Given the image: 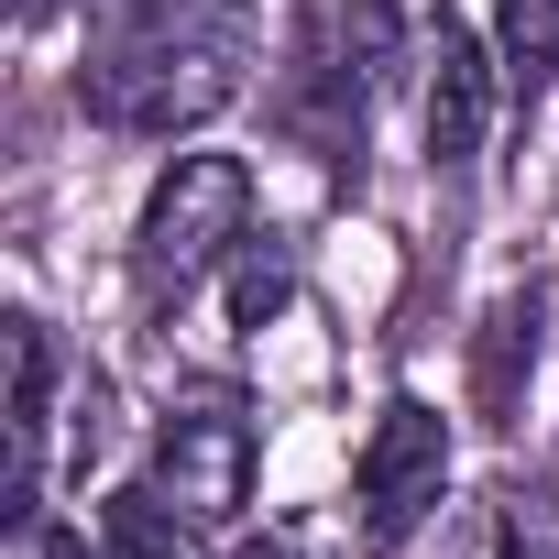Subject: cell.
I'll return each instance as SVG.
<instances>
[{
    "mask_svg": "<svg viewBox=\"0 0 559 559\" xmlns=\"http://www.w3.org/2000/svg\"><path fill=\"white\" fill-rule=\"evenodd\" d=\"M45 439H56V341L45 319H12V515L45 504Z\"/></svg>",
    "mask_w": 559,
    "mask_h": 559,
    "instance_id": "52a82bcc",
    "label": "cell"
},
{
    "mask_svg": "<svg viewBox=\"0 0 559 559\" xmlns=\"http://www.w3.org/2000/svg\"><path fill=\"white\" fill-rule=\"evenodd\" d=\"M493 88H504V67H483V45L461 23H439L428 34V165L439 176H472V154L493 132Z\"/></svg>",
    "mask_w": 559,
    "mask_h": 559,
    "instance_id": "8992f818",
    "label": "cell"
},
{
    "mask_svg": "<svg viewBox=\"0 0 559 559\" xmlns=\"http://www.w3.org/2000/svg\"><path fill=\"white\" fill-rule=\"evenodd\" d=\"M230 252H252V165L241 154H176L132 219V308L176 319Z\"/></svg>",
    "mask_w": 559,
    "mask_h": 559,
    "instance_id": "3957f363",
    "label": "cell"
},
{
    "mask_svg": "<svg viewBox=\"0 0 559 559\" xmlns=\"http://www.w3.org/2000/svg\"><path fill=\"white\" fill-rule=\"evenodd\" d=\"M493 67H504V99L559 88V0H493Z\"/></svg>",
    "mask_w": 559,
    "mask_h": 559,
    "instance_id": "9c48e42d",
    "label": "cell"
},
{
    "mask_svg": "<svg viewBox=\"0 0 559 559\" xmlns=\"http://www.w3.org/2000/svg\"><path fill=\"white\" fill-rule=\"evenodd\" d=\"M537 330H548L537 286H504V297L483 308V341H472V395H483V417H504L515 384L537 373Z\"/></svg>",
    "mask_w": 559,
    "mask_h": 559,
    "instance_id": "ba28073f",
    "label": "cell"
},
{
    "mask_svg": "<svg viewBox=\"0 0 559 559\" xmlns=\"http://www.w3.org/2000/svg\"><path fill=\"white\" fill-rule=\"evenodd\" d=\"M252 472H263V428L241 395H176L154 417V504L176 526H241L252 504Z\"/></svg>",
    "mask_w": 559,
    "mask_h": 559,
    "instance_id": "277c9868",
    "label": "cell"
},
{
    "mask_svg": "<svg viewBox=\"0 0 559 559\" xmlns=\"http://www.w3.org/2000/svg\"><path fill=\"white\" fill-rule=\"evenodd\" d=\"M395 67H406L395 0H297L286 78H274V132L297 154H319L330 176H362V132H373V99Z\"/></svg>",
    "mask_w": 559,
    "mask_h": 559,
    "instance_id": "7a4b0ae2",
    "label": "cell"
},
{
    "mask_svg": "<svg viewBox=\"0 0 559 559\" xmlns=\"http://www.w3.org/2000/svg\"><path fill=\"white\" fill-rule=\"evenodd\" d=\"M252 12L241 0H110L78 45V110L132 143H176L241 99Z\"/></svg>",
    "mask_w": 559,
    "mask_h": 559,
    "instance_id": "6da1fadb",
    "label": "cell"
},
{
    "mask_svg": "<svg viewBox=\"0 0 559 559\" xmlns=\"http://www.w3.org/2000/svg\"><path fill=\"white\" fill-rule=\"evenodd\" d=\"M493 559H559V472H515L493 493Z\"/></svg>",
    "mask_w": 559,
    "mask_h": 559,
    "instance_id": "30bf717a",
    "label": "cell"
},
{
    "mask_svg": "<svg viewBox=\"0 0 559 559\" xmlns=\"http://www.w3.org/2000/svg\"><path fill=\"white\" fill-rule=\"evenodd\" d=\"M176 537H187V526H176L154 493H110V504H99V559H187Z\"/></svg>",
    "mask_w": 559,
    "mask_h": 559,
    "instance_id": "8fae6325",
    "label": "cell"
},
{
    "mask_svg": "<svg viewBox=\"0 0 559 559\" xmlns=\"http://www.w3.org/2000/svg\"><path fill=\"white\" fill-rule=\"evenodd\" d=\"M67 12V0H12V23H56Z\"/></svg>",
    "mask_w": 559,
    "mask_h": 559,
    "instance_id": "5bb4252c",
    "label": "cell"
},
{
    "mask_svg": "<svg viewBox=\"0 0 559 559\" xmlns=\"http://www.w3.org/2000/svg\"><path fill=\"white\" fill-rule=\"evenodd\" d=\"M241 559H319V537H263V548H241Z\"/></svg>",
    "mask_w": 559,
    "mask_h": 559,
    "instance_id": "4fadbf2b",
    "label": "cell"
},
{
    "mask_svg": "<svg viewBox=\"0 0 559 559\" xmlns=\"http://www.w3.org/2000/svg\"><path fill=\"white\" fill-rule=\"evenodd\" d=\"M12 559H88V548H78L45 504H23V515H12Z\"/></svg>",
    "mask_w": 559,
    "mask_h": 559,
    "instance_id": "7c38bea8",
    "label": "cell"
},
{
    "mask_svg": "<svg viewBox=\"0 0 559 559\" xmlns=\"http://www.w3.org/2000/svg\"><path fill=\"white\" fill-rule=\"evenodd\" d=\"M439 483H450V417L417 406V395H395V406L373 417V439L352 450V526H362V548H373V559L406 548V537L428 526Z\"/></svg>",
    "mask_w": 559,
    "mask_h": 559,
    "instance_id": "5b68a950",
    "label": "cell"
}]
</instances>
